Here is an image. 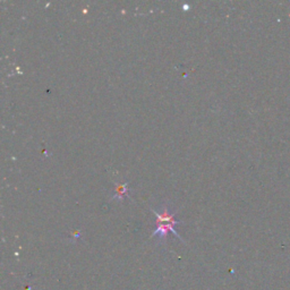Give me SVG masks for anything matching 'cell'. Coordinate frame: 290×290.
I'll return each mask as SVG.
<instances>
[{"label": "cell", "instance_id": "1", "mask_svg": "<svg viewBox=\"0 0 290 290\" xmlns=\"http://www.w3.org/2000/svg\"><path fill=\"white\" fill-rule=\"evenodd\" d=\"M152 212L157 217V220H155V224H157V229L152 232V236L159 235L160 239L166 241L167 236H168L169 232H173L174 236L181 239V237L178 235V232L174 230V227L176 225H179L180 221H178L174 219V213H170L167 207H163L162 213H159V212L154 211L152 209ZM183 240V239H181Z\"/></svg>", "mask_w": 290, "mask_h": 290}, {"label": "cell", "instance_id": "2", "mask_svg": "<svg viewBox=\"0 0 290 290\" xmlns=\"http://www.w3.org/2000/svg\"><path fill=\"white\" fill-rule=\"evenodd\" d=\"M125 196H128V189L127 184L124 185H118L116 188V195L114 196V199H124Z\"/></svg>", "mask_w": 290, "mask_h": 290}]
</instances>
